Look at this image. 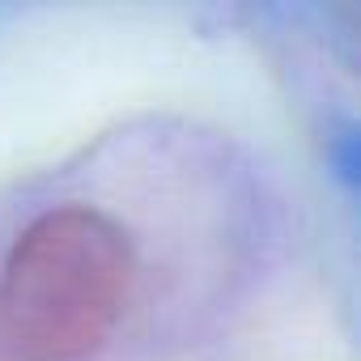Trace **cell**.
Listing matches in <instances>:
<instances>
[{"mask_svg":"<svg viewBox=\"0 0 361 361\" xmlns=\"http://www.w3.org/2000/svg\"><path fill=\"white\" fill-rule=\"evenodd\" d=\"M145 302V238L111 204H39L0 243V361H106Z\"/></svg>","mask_w":361,"mask_h":361,"instance_id":"6da1fadb","label":"cell"}]
</instances>
